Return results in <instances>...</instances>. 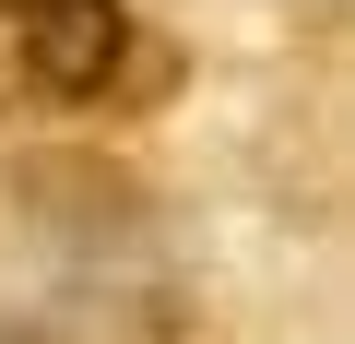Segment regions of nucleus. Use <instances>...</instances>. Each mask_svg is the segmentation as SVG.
I'll list each match as a JSON object with an SVG mask.
<instances>
[{
	"mask_svg": "<svg viewBox=\"0 0 355 344\" xmlns=\"http://www.w3.org/2000/svg\"><path fill=\"white\" fill-rule=\"evenodd\" d=\"M0 83L36 107H154L178 83V48L130 24V0H12Z\"/></svg>",
	"mask_w": 355,
	"mask_h": 344,
	"instance_id": "nucleus-1",
	"label": "nucleus"
},
{
	"mask_svg": "<svg viewBox=\"0 0 355 344\" xmlns=\"http://www.w3.org/2000/svg\"><path fill=\"white\" fill-rule=\"evenodd\" d=\"M0 13H12V0H0Z\"/></svg>",
	"mask_w": 355,
	"mask_h": 344,
	"instance_id": "nucleus-2",
	"label": "nucleus"
}]
</instances>
